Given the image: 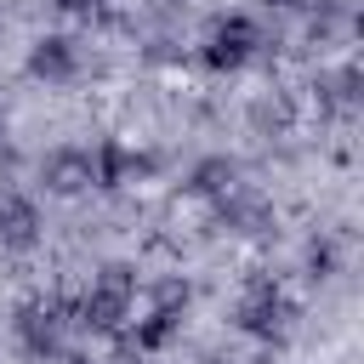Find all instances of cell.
Masks as SVG:
<instances>
[{
  "mask_svg": "<svg viewBox=\"0 0 364 364\" xmlns=\"http://www.w3.org/2000/svg\"><path fill=\"white\" fill-rule=\"evenodd\" d=\"M131 307H136V267L131 262H102L91 273L85 296L74 301V324H85L91 336H114V330H125Z\"/></svg>",
  "mask_w": 364,
  "mask_h": 364,
  "instance_id": "cell-1",
  "label": "cell"
},
{
  "mask_svg": "<svg viewBox=\"0 0 364 364\" xmlns=\"http://www.w3.org/2000/svg\"><path fill=\"white\" fill-rule=\"evenodd\" d=\"M233 324L262 347H284L290 330H296V301L284 296V284L273 273H250L239 301H233Z\"/></svg>",
  "mask_w": 364,
  "mask_h": 364,
  "instance_id": "cell-2",
  "label": "cell"
},
{
  "mask_svg": "<svg viewBox=\"0 0 364 364\" xmlns=\"http://www.w3.org/2000/svg\"><path fill=\"white\" fill-rule=\"evenodd\" d=\"M68 318H74V307L57 301V296L23 301V307L11 313V341H17V353H23L28 364H57V358L68 353Z\"/></svg>",
  "mask_w": 364,
  "mask_h": 364,
  "instance_id": "cell-3",
  "label": "cell"
},
{
  "mask_svg": "<svg viewBox=\"0 0 364 364\" xmlns=\"http://www.w3.org/2000/svg\"><path fill=\"white\" fill-rule=\"evenodd\" d=\"M262 51H267V28H262L250 11H228V17L210 23V34H205V46H199V63H205L210 74H239V68H250Z\"/></svg>",
  "mask_w": 364,
  "mask_h": 364,
  "instance_id": "cell-4",
  "label": "cell"
},
{
  "mask_svg": "<svg viewBox=\"0 0 364 364\" xmlns=\"http://www.w3.org/2000/svg\"><path fill=\"white\" fill-rule=\"evenodd\" d=\"M40 188L51 199H80L97 188V171H91V148L85 142H57L40 154Z\"/></svg>",
  "mask_w": 364,
  "mask_h": 364,
  "instance_id": "cell-5",
  "label": "cell"
},
{
  "mask_svg": "<svg viewBox=\"0 0 364 364\" xmlns=\"http://www.w3.org/2000/svg\"><path fill=\"white\" fill-rule=\"evenodd\" d=\"M46 239V210L23 188H0V256H28Z\"/></svg>",
  "mask_w": 364,
  "mask_h": 364,
  "instance_id": "cell-6",
  "label": "cell"
},
{
  "mask_svg": "<svg viewBox=\"0 0 364 364\" xmlns=\"http://www.w3.org/2000/svg\"><path fill=\"white\" fill-rule=\"evenodd\" d=\"M23 74L40 85H74L80 80V46L68 34H40L23 57Z\"/></svg>",
  "mask_w": 364,
  "mask_h": 364,
  "instance_id": "cell-7",
  "label": "cell"
},
{
  "mask_svg": "<svg viewBox=\"0 0 364 364\" xmlns=\"http://www.w3.org/2000/svg\"><path fill=\"white\" fill-rule=\"evenodd\" d=\"M154 165H159L154 154H142V148H131V142H119V136H102V142L91 148V171H97V188H102V193L148 176Z\"/></svg>",
  "mask_w": 364,
  "mask_h": 364,
  "instance_id": "cell-8",
  "label": "cell"
},
{
  "mask_svg": "<svg viewBox=\"0 0 364 364\" xmlns=\"http://www.w3.org/2000/svg\"><path fill=\"white\" fill-rule=\"evenodd\" d=\"M245 182V165L233 159V154H199L193 165H188V176H182V193L188 199H205V205H216L222 193H233Z\"/></svg>",
  "mask_w": 364,
  "mask_h": 364,
  "instance_id": "cell-9",
  "label": "cell"
},
{
  "mask_svg": "<svg viewBox=\"0 0 364 364\" xmlns=\"http://www.w3.org/2000/svg\"><path fill=\"white\" fill-rule=\"evenodd\" d=\"M210 216H216V222H222L228 233H262L273 210H267V199H262V193H256L250 182H239L233 193H222V199L210 205Z\"/></svg>",
  "mask_w": 364,
  "mask_h": 364,
  "instance_id": "cell-10",
  "label": "cell"
},
{
  "mask_svg": "<svg viewBox=\"0 0 364 364\" xmlns=\"http://www.w3.org/2000/svg\"><path fill=\"white\" fill-rule=\"evenodd\" d=\"M182 318H188V313H176V307H148V318L131 324V341H125V347H136V353L154 358V353H165V347L182 336Z\"/></svg>",
  "mask_w": 364,
  "mask_h": 364,
  "instance_id": "cell-11",
  "label": "cell"
},
{
  "mask_svg": "<svg viewBox=\"0 0 364 364\" xmlns=\"http://www.w3.org/2000/svg\"><path fill=\"white\" fill-rule=\"evenodd\" d=\"M341 28H353V6L347 0H307V40L330 46Z\"/></svg>",
  "mask_w": 364,
  "mask_h": 364,
  "instance_id": "cell-12",
  "label": "cell"
},
{
  "mask_svg": "<svg viewBox=\"0 0 364 364\" xmlns=\"http://www.w3.org/2000/svg\"><path fill=\"white\" fill-rule=\"evenodd\" d=\"M250 131H256V136H284V131H290V97H279V91L256 97V102H250Z\"/></svg>",
  "mask_w": 364,
  "mask_h": 364,
  "instance_id": "cell-13",
  "label": "cell"
},
{
  "mask_svg": "<svg viewBox=\"0 0 364 364\" xmlns=\"http://www.w3.org/2000/svg\"><path fill=\"white\" fill-rule=\"evenodd\" d=\"M318 91H324V108L353 114V108H358V63H341V68H336V74H330Z\"/></svg>",
  "mask_w": 364,
  "mask_h": 364,
  "instance_id": "cell-14",
  "label": "cell"
},
{
  "mask_svg": "<svg viewBox=\"0 0 364 364\" xmlns=\"http://www.w3.org/2000/svg\"><path fill=\"white\" fill-rule=\"evenodd\" d=\"M301 262H307V279H313V284L341 273V250H336V239H330V233H313V239H307V250H301Z\"/></svg>",
  "mask_w": 364,
  "mask_h": 364,
  "instance_id": "cell-15",
  "label": "cell"
},
{
  "mask_svg": "<svg viewBox=\"0 0 364 364\" xmlns=\"http://www.w3.org/2000/svg\"><path fill=\"white\" fill-rule=\"evenodd\" d=\"M148 301H154V307H176V313H188V301H193V284H188L182 273H171V279H154V284H148Z\"/></svg>",
  "mask_w": 364,
  "mask_h": 364,
  "instance_id": "cell-16",
  "label": "cell"
},
{
  "mask_svg": "<svg viewBox=\"0 0 364 364\" xmlns=\"http://www.w3.org/2000/svg\"><path fill=\"white\" fill-rule=\"evenodd\" d=\"M108 0H57V11H68V17H97Z\"/></svg>",
  "mask_w": 364,
  "mask_h": 364,
  "instance_id": "cell-17",
  "label": "cell"
},
{
  "mask_svg": "<svg viewBox=\"0 0 364 364\" xmlns=\"http://www.w3.org/2000/svg\"><path fill=\"white\" fill-rule=\"evenodd\" d=\"M17 171V148H11V136H0V176H11Z\"/></svg>",
  "mask_w": 364,
  "mask_h": 364,
  "instance_id": "cell-18",
  "label": "cell"
},
{
  "mask_svg": "<svg viewBox=\"0 0 364 364\" xmlns=\"http://www.w3.org/2000/svg\"><path fill=\"white\" fill-rule=\"evenodd\" d=\"M108 364H154V358H148V353H136V347H119Z\"/></svg>",
  "mask_w": 364,
  "mask_h": 364,
  "instance_id": "cell-19",
  "label": "cell"
},
{
  "mask_svg": "<svg viewBox=\"0 0 364 364\" xmlns=\"http://www.w3.org/2000/svg\"><path fill=\"white\" fill-rule=\"evenodd\" d=\"M267 6H279V11H307V0H267Z\"/></svg>",
  "mask_w": 364,
  "mask_h": 364,
  "instance_id": "cell-20",
  "label": "cell"
},
{
  "mask_svg": "<svg viewBox=\"0 0 364 364\" xmlns=\"http://www.w3.org/2000/svg\"><path fill=\"white\" fill-rule=\"evenodd\" d=\"M57 364H97V358H91V353H63Z\"/></svg>",
  "mask_w": 364,
  "mask_h": 364,
  "instance_id": "cell-21",
  "label": "cell"
},
{
  "mask_svg": "<svg viewBox=\"0 0 364 364\" xmlns=\"http://www.w3.org/2000/svg\"><path fill=\"white\" fill-rule=\"evenodd\" d=\"M0 136H6V108H0Z\"/></svg>",
  "mask_w": 364,
  "mask_h": 364,
  "instance_id": "cell-22",
  "label": "cell"
}]
</instances>
